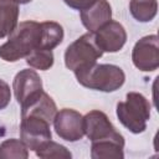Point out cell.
Here are the masks:
<instances>
[{"instance_id": "cell-14", "label": "cell", "mask_w": 159, "mask_h": 159, "mask_svg": "<svg viewBox=\"0 0 159 159\" xmlns=\"http://www.w3.org/2000/svg\"><path fill=\"white\" fill-rule=\"evenodd\" d=\"M19 4L15 0H0V39L9 36L17 26Z\"/></svg>"}, {"instance_id": "cell-7", "label": "cell", "mask_w": 159, "mask_h": 159, "mask_svg": "<svg viewBox=\"0 0 159 159\" xmlns=\"http://www.w3.org/2000/svg\"><path fill=\"white\" fill-rule=\"evenodd\" d=\"M56 134L66 142H77L84 135L83 116L71 108L58 111L52 120Z\"/></svg>"}, {"instance_id": "cell-21", "label": "cell", "mask_w": 159, "mask_h": 159, "mask_svg": "<svg viewBox=\"0 0 159 159\" xmlns=\"http://www.w3.org/2000/svg\"><path fill=\"white\" fill-rule=\"evenodd\" d=\"M96 0H63V2L70 6L71 9L73 10H78V11H82L87 7H89Z\"/></svg>"}, {"instance_id": "cell-3", "label": "cell", "mask_w": 159, "mask_h": 159, "mask_svg": "<svg viewBox=\"0 0 159 159\" xmlns=\"http://www.w3.org/2000/svg\"><path fill=\"white\" fill-rule=\"evenodd\" d=\"M116 113L118 120L132 133L139 134L147 129L150 118V103L139 92H128L125 101L118 102Z\"/></svg>"}, {"instance_id": "cell-6", "label": "cell", "mask_w": 159, "mask_h": 159, "mask_svg": "<svg viewBox=\"0 0 159 159\" xmlns=\"http://www.w3.org/2000/svg\"><path fill=\"white\" fill-rule=\"evenodd\" d=\"M133 65L143 72H153L159 67V46L157 35L139 39L132 50Z\"/></svg>"}, {"instance_id": "cell-16", "label": "cell", "mask_w": 159, "mask_h": 159, "mask_svg": "<svg viewBox=\"0 0 159 159\" xmlns=\"http://www.w3.org/2000/svg\"><path fill=\"white\" fill-rule=\"evenodd\" d=\"M129 11L137 21L149 22L157 16L158 1L157 0H130Z\"/></svg>"}, {"instance_id": "cell-5", "label": "cell", "mask_w": 159, "mask_h": 159, "mask_svg": "<svg viewBox=\"0 0 159 159\" xmlns=\"http://www.w3.org/2000/svg\"><path fill=\"white\" fill-rule=\"evenodd\" d=\"M51 122L39 116H24L20 123V139L29 150L35 152L43 143L52 139Z\"/></svg>"}, {"instance_id": "cell-13", "label": "cell", "mask_w": 159, "mask_h": 159, "mask_svg": "<svg viewBox=\"0 0 159 159\" xmlns=\"http://www.w3.org/2000/svg\"><path fill=\"white\" fill-rule=\"evenodd\" d=\"M21 107V117L24 116H39L42 117L52 123L56 113L57 107L55 101L45 92L41 91L29 101H26Z\"/></svg>"}, {"instance_id": "cell-11", "label": "cell", "mask_w": 159, "mask_h": 159, "mask_svg": "<svg viewBox=\"0 0 159 159\" xmlns=\"http://www.w3.org/2000/svg\"><path fill=\"white\" fill-rule=\"evenodd\" d=\"M92 159H123L124 158V138L117 130L111 137L94 140L91 145Z\"/></svg>"}, {"instance_id": "cell-18", "label": "cell", "mask_w": 159, "mask_h": 159, "mask_svg": "<svg viewBox=\"0 0 159 159\" xmlns=\"http://www.w3.org/2000/svg\"><path fill=\"white\" fill-rule=\"evenodd\" d=\"M53 52L52 50H45V48H37L34 50L27 57H26V63L40 71H47L53 66Z\"/></svg>"}, {"instance_id": "cell-17", "label": "cell", "mask_w": 159, "mask_h": 159, "mask_svg": "<svg viewBox=\"0 0 159 159\" xmlns=\"http://www.w3.org/2000/svg\"><path fill=\"white\" fill-rule=\"evenodd\" d=\"M29 149L21 139L10 138L0 144V159H27Z\"/></svg>"}, {"instance_id": "cell-8", "label": "cell", "mask_w": 159, "mask_h": 159, "mask_svg": "<svg viewBox=\"0 0 159 159\" xmlns=\"http://www.w3.org/2000/svg\"><path fill=\"white\" fill-rule=\"evenodd\" d=\"M94 40L103 52H118L127 41V31L122 24L111 20L93 32Z\"/></svg>"}, {"instance_id": "cell-22", "label": "cell", "mask_w": 159, "mask_h": 159, "mask_svg": "<svg viewBox=\"0 0 159 159\" xmlns=\"http://www.w3.org/2000/svg\"><path fill=\"white\" fill-rule=\"evenodd\" d=\"M17 4H27V2H30V1H32V0H15Z\"/></svg>"}, {"instance_id": "cell-15", "label": "cell", "mask_w": 159, "mask_h": 159, "mask_svg": "<svg viewBox=\"0 0 159 159\" xmlns=\"http://www.w3.org/2000/svg\"><path fill=\"white\" fill-rule=\"evenodd\" d=\"M63 27L55 21L41 22V47L45 50H53L63 40Z\"/></svg>"}, {"instance_id": "cell-1", "label": "cell", "mask_w": 159, "mask_h": 159, "mask_svg": "<svg viewBox=\"0 0 159 159\" xmlns=\"http://www.w3.org/2000/svg\"><path fill=\"white\" fill-rule=\"evenodd\" d=\"M41 47V22L26 20L14 29L5 43L0 46V58L16 62L26 58L34 50Z\"/></svg>"}, {"instance_id": "cell-20", "label": "cell", "mask_w": 159, "mask_h": 159, "mask_svg": "<svg viewBox=\"0 0 159 159\" xmlns=\"http://www.w3.org/2000/svg\"><path fill=\"white\" fill-rule=\"evenodd\" d=\"M11 99V89L10 86L4 81L0 80V111L5 109Z\"/></svg>"}, {"instance_id": "cell-9", "label": "cell", "mask_w": 159, "mask_h": 159, "mask_svg": "<svg viewBox=\"0 0 159 159\" xmlns=\"http://www.w3.org/2000/svg\"><path fill=\"white\" fill-rule=\"evenodd\" d=\"M12 89L17 103L22 106L26 101L43 91L42 80L35 70L25 68L16 73L12 81Z\"/></svg>"}, {"instance_id": "cell-4", "label": "cell", "mask_w": 159, "mask_h": 159, "mask_svg": "<svg viewBox=\"0 0 159 159\" xmlns=\"http://www.w3.org/2000/svg\"><path fill=\"white\" fill-rule=\"evenodd\" d=\"M103 55L94 40L93 32H87L67 46L65 51V65L73 73L84 71L97 63Z\"/></svg>"}, {"instance_id": "cell-19", "label": "cell", "mask_w": 159, "mask_h": 159, "mask_svg": "<svg viewBox=\"0 0 159 159\" xmlns=\"http://www.w3.org/2000/svg\"><path fill=\"white\" fill-rule=\"evenodd\" d=\"M36 155L42 159H51V158H57V159H70L72 158L71 152L62 144H58L53 140H47L43 143L39 149L35 150Z\"/></svg>"}, {"instance_id": "cell-10", "label": "cell", "mask_w": 159, "mask_h": 159, "mask_svg": "<svg viewBox=\"0 0 159 159\" xmlns=\"http://www.w3.org/2000/svg\"><path fill=\"white\" fill-rule=\"evenodd\" d=\"M83 132L91 142H94L111 137L117 129L104 112L93 109L83 116Z\"/></svg>"}, {"instance_id": "cell-12", "label": "cell", "mask_w": 159, "mask_h": 159, "mask_svg": "<svg viewBox=\"0 0 159 159\" xmlns=\"http://www.w3.org/2000/svg\"><path fill=\"white\" fill-rule=\"evenodd\" d=\"M80 16L88 32H96L112 20V7L107 0H96L89 7L80 11Z\"/></svg>"}, {"instance_id": "cell-2", "label": "cell", "mask_w": 159, "mask_h": 159, "mask_svg": "<svg viewBox=\"0 0 159 159\" xmlns=\"http://www.w3.org/2000/svg\"><path fill=\"white\" fill-rule=\"evenodd\" d=\"M75 76L77 82L83 87L101 92H114L125 81L123 70L111 63H96L84 71L75 73Z\"/></svg>"}]
</instances>
